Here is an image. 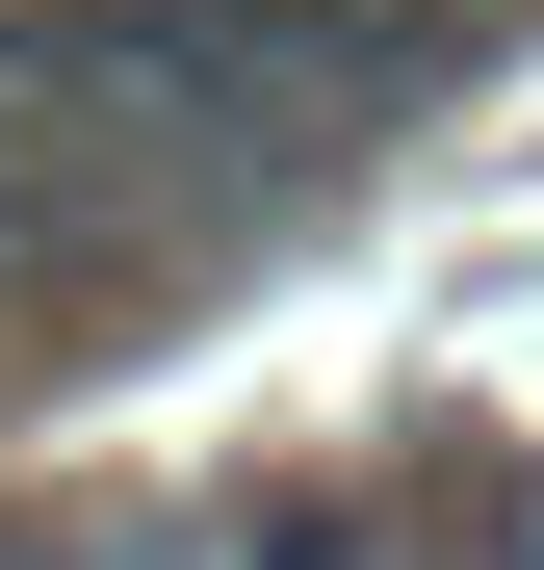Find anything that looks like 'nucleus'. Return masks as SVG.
<instances>
[{
	"instance_id": "1",
	"label": "nucleus",
	"mask_w": 544,
	"mask_h": 570,
	"mask_svg": "<svg viewBox=\"0 0 544 570\" xmlns=\"http://www.w3.org/2000/svg\"><path fill=\"white\" fill-rule=\"evenodd\" d=\"M0 570H105V544H0Z\"/></svg>"
}]
</instances>
